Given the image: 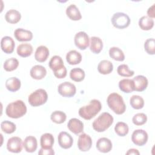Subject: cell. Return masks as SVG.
<instances>
[{
    "mask_svg": "<svg viewBox=\"0 0 155 155\" xmlns=\"http://www.w3.org/2000/svg\"><path fill=\"white\" fill-rule=\"evenodd\" d=\"M102 109V104L97 99H92L87 105L81 107L79 110V115L85 120L93 118Z\"/></svg>",
    "mask_w": 155,
    "mask_h": 155,
    "instance_id": "obj_1",
    "label": "cell"
},
{
    "mask_svg": "<svg viewBox=\"0 0 155 155\" xmlns=\"http://www.w3.org/2000/svg\"><path fill=\"white\" fill-rule=\"evenodd\" d=\"M27 113V107L22 100H17L8 104L5 108V113L9 117L18 119Z\"/></svg>",
    "mask_w": 155,
    "mask_h": 155,
    "instance_id": "obj_2",
    "label": "cell"
},
{
    "mask_svg": "<svg viewBox=\"0 0 155 155\" xmlns=\"http://www.w3.org/2000/svg\"><path fill=\"white\" fill-rule=\"evenodd\" d=\"M107 102L109 108L116 114H122L126 110V105L122 97L117 93H110Z\"/></svg>",
    "mask_w": 155,
    "mask_h": 155,
    "instance_id": "obj_3",
    "label": "cell"
},
{
    "mask_svg": "<svg viewBox=\"0 0 155 155\" xmlns=\"http://www.w3.org/2000/svg\"><path fill=\"white\" fill-rule=\"evenodd\" d=\"M114 119L108 112H104L96 119L93 124V128L97 132H104L107 130L113 123Z\"/></svg>",
    "mask_w": 155,
    "mask_h": 155,
    "instance_id": "obj_4",
    "label": "cell"
},
{
    "mask_svg": "<svg viewBox=\"0 0 155 155\" xmlns=\"http://www.w3.org/2000/svg\"><path fill=\"white\" fill-rule=\"evenodd\" d=\"M48 99L47 91L42 88H39L31 93L28 98L29 104L33 107H38L44 104Z\"/></svg>",
    "mask_w": 155,
    "mask_h": 155,
    "instance_id": "obj_5",
    "label": "cell"
},
{
    "mask_svg": "<svg viewBox=\"0 0 155 155\" xmlns=\"http://www.w3.org/2000/svg\"><path fill=\"white\" fill-rule=\"evenodd\" d=\"M113 25L119 29H124L130 24V18L128 15L123 12H117L113 14L111 19Z\"/></svg>",
    "mask_w": 155,
    "mask_h": 155,
    "instance_id": "obj_6",
    "label": "cell"
},
{
    "mask_svg": "<svg viewBox=\"0 0 155 155\" xmlns=\"http://www.w3.org/2000/svg\"><path fill=\"white\" fill-rule=\"evenodd\" d=\"M58 91L59 94L63 97H71L76 94V88L73 84L66 81L58 85Z\"/></svg>",
    "mask_w": 155,
    "mask_h": 155,
    "instance_id": "obj_7",
    "label": "cell"
},
{
    "mask_svg": "<svg viewBox=\"0 0 155 155\" xmlns=\"http://www.w3.org/2000/svg\"><path fill=\"white\" fill-rule=\"evenodd\" d=\"M147 133L142 129H137L133 131L131 135V140L137 146H143L148 141Z\"/></svg>",
    "mask_w": 155,
    "mask_h": 155,
    "instance_id": "obj_8",
    "label": "cell"
},
{
    "mask_svg": "<svg viewBox=\"0 0 155 155\" xmlns=\"http://www.w3.org/2000/svg\"><path fill=\"white\" fill-rule=\"evenodd\" d=\"M75 45L80 50H85L90 44V38L88 35L83 31L77 33L74 38Z\"/></svg>",
    "mask_w": 155,
    "mask_h": 155,
    "instance_id": "obj_9",
    "label": "cell"
},
{
    "mask_svg": "<svg viewBox=\"0 0 155 155\" xmlns=\"http://www.w3.org/2000/svg\"><path fill=\"white\" fill-rule=\"evenodd\" d=\"M22 140L19 137L13 136L8 139L7 143V149L8 151L19 153L22 150Z\"/></svg>",
    "mask_w": 155,
    "mask_h": 155,
    "instance_id": "obj_10",
    "label": "cell"
},
{
    "mask_svg": "<svg viewBox=\"0 0 155 155\" xmlns=\"http://www.w3.org/2000/svg\"><path fill=\"white\" fill-rule=\"evenodd\" d=\"M92 145V139L91 137L86 134L82 133L79 136L78 140V147L81 151H88Z\"/></svg>",
    "mask_w": 155,
    "mask_h": 155,
    "instance_id": "obj_11",
    "label": "cell"
},
{
    "mask_svg": "<svg viewBox=\"0 0 155 155\" xmlns=\"http://www.w3.org/2000/svg\"><path fill=\"white\" fill-rule=\"evenodd\" d=\"M58 141L59 146L64 149H68L71 148L73 143V139L72 136L65 131H61L58 136Z\"/></svg>",
    "mask_w": 155,
    "mask_h": 155,
    "instance_id": "obj_12",
    "label": "cell"
},
{
    "mask_svg": "<svg viewBox=\"0 0 155 155\" xmlns=\"http://www.w3.org/2000/svg\"><path fill=\"white\" fill-rule=\"evenodd\" d=\"M96 147L99 152L107 153L111 150L113 144L111 140L108 138L101 137L97 140Z\"/></svg>",
    "mask_w": 155,
    "mask_h": 155,
    "instance_id": "obj_13",
    "label": "cell"
},
{
    "mask_svg": "<svg viewBox=\"0 0 155 155\" xmlns=\"http://www.w3.org/2000/svg\"><path fill=\"white\" fill-rule=\"evenodd\" d=\"M15 47V43L12 37L5 36L1 39V48L4 53L7 54L12 53L14 51Z\"/></svg>",
    "mask_w": 155,
    "mask_h": 155,
    "instance_id": "obj_14",
    "label": "cell"
},
{
    "mask_svg": "<svg viewBox=\"0 0 155 155\" xmlns=\"http://www.w3.org/2000/svg\"><path fill=\"white\" fill-rule=\"evenodd\" d=\"M67 127L71 132L78 135L83 131L84 124L77 118H71L68 122Z\"/></svg>",
    "mask_w": 155,
    "mask_h": 155,
    "instance_id": "obj_15",
    "label": "cell"
},
{
    "mask_svg": "<svg viewBox=\"0 0 155 155\" xmlns=\"http://www.w3.org/2000/svg\"><path fill=\"white\" fill-rule=\"evenodd\" d=\"M14 36L16 40L20 42L30 41L33 38V33L31 31L22 28H16L14 31Z\"/></svg>",
    "mask_w": 155,
    "mask_h": 155,
    "instance_id": "obj_16",
    "label": "cell"
},
{
    "mask_svg": "<svg viewBox=\"0 0 155 155\" xmlns=\"http://www.w3.org/2000/svg\"><path fill=\"white\" fill-rule=\"evenodd\" d=\"M134 84V91H144L148 84V81L147 78L143 75H137L133 79Z\"/></svg>",
    "mask_w": 155,
    "mask_h": 155,
    "instance_id": "obj_17",
    "label": "cell"
},
{
    "mask_svg": "<svg viewBox=\"0 0 155 155\" xmlns=\"http://www.w3.org/2000/svg\"><path fill=\"white\" fill-rule=\"evenodd\" d=\"M30 74L33 79L36 80H41L45 78L47 74V70L45 68L41 65H36L30 69Z\"/></svg>",
    "mask_w": 155,
    "mask_h": 155,
    "instance_id": "obj_18",
    "label": "cell"
},
{
    "mask_svg": "<svg viewBox=\"0 0 155 155\" xmlns=\"http://www.w3.org/2000/svg\"><path fill=\"white\" fill-rule=\"evenodd\" d=\"M23 147L28 153L35 152L38 147V142L35 137L28 136L25 137L23 142Z\"/></svg>",
    "mask_w": 155,
    "mask_h": 155,
    "instance_id": "obj_19",
    "label": "cell"
},
{
    "mask_svg": "<svg viewBox=\"0 0 155 155\" xmlns=\"http://www.w3.org/2000/svg\"><path fill=\"white\" fill-rule=\"evenodd\" d=\"M49 56V50L44 45L39 46L35 51V58L39 62H44L47 61Z\"/></svg>",
    "mask_w": 155,
    "mask_h": 155,
    "instance_id": "obj_20",
    "label": "cell"
},
{
    "mask_svg": "<svg viewBox=\"0 0 155 155\" xmlns=\"http://www.w3.org/2000/svg\"><path fill=\"white\" fill-rule=\"evenodd\" d=\"M67 16L73 21H79L82 18L81 13L75 4H70L66 8Z\"/></svg>",
    "mask_w": 155,
    "mask_h": 155,
    "instance_id": "obj_21",
    "label": "cell"
},
{
    "mask_svg": "<svg viewBox=\"0 0 155 155\" xmlns=\"http://www.w3.org/2000/svg\"><path fill=\"white\" fill-rule=\"evenodd\" d=\"M54 139L53 136L51 133H46L43 134L40 139V143L42 148L50 149L52 148L54 144Z\"/></svg>",
    "mask_w": 155,
    "mask_h": 155,
    "instance_id": "obj_22",
    "label": "cell"
},
{
    "mask_svg": "<svg viewBox=\"0 0 155 155\" xmlns=\"http://www.w3.org/2000/svg\"><path fill=\"white\" fill-rule=\"evenodd\" d=\"M90 49L94 54H99L103 48V42L97 36H92L90 38Z\"/></svg>",
    "mask_w": 155,
    "mask_h": 155,
    "instance_id": "obj_23",
    "label": "cell"
},
{
    "mask_svg": "<svg viewBox=\"0 0 155 155\" xmlns=\"http://www.w3.org/2000/svg\"><path fill=\"white\" fill-rule=\"evenodd\" d=\"M119 89L126 93H130L134 91V84L133 79H123L119 82Z\"/></svg>",
    "mask_w": 155,
    "mask_h": 155,
    "instance_id": "obj_24",
    "label": "cell"
},
{
    "mask_svg": "<svg viewBox=\"0 0 155 155\" xmlns=\"http://www.w3.org/2000/svg\"><path fill=\"white\" fill-rule=\"evenodd\" d=\"M21 13L15 9L8 10L5 15V21L10 24H16L21 20Z\"/></svg>",
    "mask_w": 155,
    "mask_h": 155,
    "instance_id": "obj_25",
    "label": "cell"
},
{
    "mask_svg": "<svg viewBox=\"0 0 155 155\" xmlns=\"http://www.w3.org/2000/svg\"><path fill=\"white\" fill-rule=\"evenodd\" d=\"M66 60L70 65L79 64L82 61V55L76 50H70L66 54Z\"/></svg>",
    "mask_w": 155,
    "mask_h": 155,
    "instance_id": "obj_26",
    "label": "cell"
},
{
    "mask_svg": "<svg viewBox=\"0 0 155 155\" xmlns=\"http://www.w3.org/2000/svg\"><path fill=\"white\" fill-rule=\"evenodd\" d=\"M48 65L50 69L53 70V73L62 69L65 67L62 58L58 55H55L51 58L49 61Z\"/></svg>",
    "mask_w": 155,
    "mask_h": 155,
    "instance_id": "obj_27",
    "label": "cell"
},
{
    "mask_svg": "<svg viewBox=\"0 0 155 155\" xmlns=\"http://www.w3.org/2000/svg\"><path fill=\"white\" fill-rule=\"evenodd\" d=\"M97 70L101 74H108L113 71V65L108 60H102L98 64Z\"/></svg>",
    "mask_w": 155,
    "mask_h": 155,
    "instance_id": "obj_28",
    "label": "cell"
},
{
    "mask_svg": "<svg viewBox=\"0 0 155 155\" xmlns=\"http://www.w3.org/2000/svg\"><path fill=\"white\" fill-rule=\"evenodd\" d=\"M18 54L22 58H26L30 56L33 52V47L28 43L19 44L16 49Z\"/></svg>",
    "mask_w": 155,
    "mask_h": 155,
    "instance_id": "obj_29",
    "label": "cell"
},
{
    "mask_svg": "<svg viewBox=\"0 0 155 155\" xmlns=\"http://www.w3.org/2000/svg\"><path fill=\"white\" fill-rule=\"evenodd\" d=\"M21 81L16 77H11L5 81V87L11 92H15L21 88Z\"/></svg>",
    "mask_w": 155,
    "mask_h": 155,
    "instance_id": "obj_30",
    "label": "cell"
},
{
    "mask_svg": "<svg viewBox=\"0 0 155 155\" xmlns=\"http://www.w3.org/2000/svg\"><path fill=\"white\" fill-rule=\"evenodd\" d=\"M154 24L153 19L149 18L147 16H143L141 17L139 20V26L142 30H151Z\"/></svg>",
    "mask_w": 155,
    "mask_h": 155,
    "instance_id": "obj_31",
    "label": "cell"
},
{
    "mask_svg": "<svg viewBox=\"0 0 155 155\" xmlns=\"http://www.w3.org/2000/svg\"><path fill=\"white\" fill-rule=\"evenodd\" d=\"M109 56L111 58L117 61H123L125 60V54L123 51L119 47H111L109 50Z\"/></svg>",
    "mask_w": 155,
    "mask_h": 155,
    "instance_id": "obj_32",
    "label": "cell"
},
{
    "mask_svg": "<svg viewBox=\"0 0 155 155\" xmlns=\"http://www.w3.org/2000/svg\"><path fill=\"white\" fill-rule=\"evenodd\" d=\"M85 71L81 68H74L70 70V79L75 82L82 81L85 78Z\"/></svg>",
    "mask_w": 155,
    "mask_h": 155,
    "instance_id": "obj_33",
    "label": "cell"
},
{
    "mask_svg": "<svg viewBox=\"0 0 155 155\" xmlns=\"http://www.w3.org/2000/svg\"><path fill=\"white\" fill-rule=\"evenodd\" d=\"M130 104L134 109H142L144 106V100L139 95H133L130 99Z\"/></svg>",
    "mask_w": 155,
    "mask_h": 155,
    "instance_id": "obj_34",
    "label": "cell"
},
{
    "mask_svg": "<svg viewBox=\"0 0 155 155\" xmlns=\"http://www.w3.org/2000/svg\"><path fill=\"white\" fill-rule=\"evenodd\" d=\"M50 119L53 122L58 124H61L65 121L67 119V115L63 111L56 110L51 114Z\"/></svg>",
    "mask_w": 155,
    "mask_h": 155,
    "instance_id": "obj_35",
    "label": "cell"
},
{
    "mask_svg": "<svg viewBox=\"0 0 155 155\" xmlns=\"http://www.w3.org/2000/svg\"><path fill=\"white\" fill-rule=\"evenodd\" d=\"M115 133L119 136H125L129 131L128 125L124 122H118L114 127Z\"/></svg>",
    "mask_w": 155,
    "mask_h": 155,
    "instance_id": "obj_36",
    "label": "cell"
},
{
    "mask_svg": "<svg viewBox=\"0 0 155 155\" xmlns=\"http://www.w3.org/2000/svg\"><path fill=\"white\" fill-rule=\"evenodd\" d=\"M19 65V61L15 58H11L5 61L4 63V69L7 71H12L16 70Z\"/></svg>",
    "mask_w": 155,
    "mask_h": 155,
    "instance_id": "obj_37",
    "label": "cell"
},
{
    "mask_svg": "<svg viewBox=\"0 0 155 155\" xmlns=\"http://www.w3.org/2000/svg\"><path fill=\"white\" fill-rule=\"evenodd\" d=\"M1 128L5 133L12 134L15 131L16 127L13 122L6 120L1 123Z\"/></svg>",
    "mask_w": 155,
    "mask_h": 155,
    "instance_id": "obj_38",
    "label": "cell"
},
{
    "mask_svg": "<svg viewBox=\"0 0 155 155\" xmlns=\"http://www.w3.org/2000/svg\"><path fill=\"white\" fill-rule=\"evenodd\" d=\"M117 72L119 75L123 77H131L134 74V71L133 70H131L127 64L119 65L117 67Z\"/></svg>",
    "mask_w": 155,
    "mask_h": 155,
    "instance_id": "obj_39",
    "label": "cell"
},
{
    "mask_svg": "<svg viewBox=\"0 0 155 155\" xmlns=\"http://www.w3.org/2000/svg\"><path fill=\"white\" fill-rule=\"evenodd\" d=\"M147 121V116L143 113H138L134 115L132 118L133 123L137 126L145 124Z\"/></svg>",
    "mask_w": 155,
    "mask_h": 155,
    "instance_id": "obj_40",
    "label": "cell"
},
{
    "mask_svg": "<svg viewBox=\"0 0 155 155\" xmlns=\"http://www.w3.org/2000/svg\"><path fill=\"white\" fill-rule=\"evenodd\" d=\"M155 40L154 38L147 39L144 43V49L148 54H155Z\"/></svg>",
    "mask_w": 155,
    "mask_h": 155,
    "instance_id": "obj_41",
    "label": "cell"
},
{
    "mask_svg": "<svg viewBox=\"0 0 155 155\" xmlns=\"http://www.w3.org/2000/svg\"><path fill=\"white\" fill-rule=\"evenodd\" d=\"M67 68L65 67H64V68H62V69L53 73L54 75L55 76V77H56L58 79H63L66 76H67Z\"/></svg>",
    "mask_w": 155,
    "mask_h": 155,
    "instance_id": "obj_42",
    "label": "cell"
},
{
    "mask_svg": "<svg viewBox=\"0 0 155 155\" xmlns=\"http://www.w3.org/2000/svg\"><path fill=\"white\" fill-rule=\"evenodd\" d=\"M39 154H44V155H53L54 154V151L53 148L50 149H44L41 148L40 150L38 151Z\"/></svg>",
    "mask_w": 155,
    "mask_h": 155,
    "instance_id": "obj_43",
    "label": "cell"
},
{
    "mask_svg": "<svg viewBox=\"0 0 155 155\" xmlns=\"http://www.w3.org/2000/svg\"><path fill=\"white\" fill-rule=\"evenodd\" d=\"M155 4H153L150 7L148 8V10H147V15L149 18H151V19H153L154 18V5Z\"/></svg>",
    "mask_w": 155,
    "mask_h": 155,
    "instance_id": "obj_44",
    "label": "cell"
},
{
    "mask_svg": "<svg viewBox=\"0 0 155 155\" xmlns=\"http://www.w3.org/2000/svg\"><path fill=\"white\" fill-rule=\"evenodd\" d=\"M140 153L139 151L134 148H131L128 150V151L126 153V154H139Z\"/></svg>",
    "mask_w": 155,
    "mask_h": 155,
    "instance_id": "obj_45",
    "label": "cell"
}]
</instances>
